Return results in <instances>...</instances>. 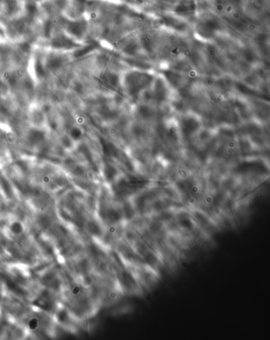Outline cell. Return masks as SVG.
Listing matches in <instances>:
<instances>
[{
	"instance_id": "6da1fadb",
	"label": "cell",
	"mask_w": 270,
	"mask_h": 340,
	"mask_svg": "<svg viewBox=\"0 0 270 340\" xmlns=\"http://www.w3.org/2000/svg\"><path fill=\"white\" fill-rule=\"evenodd\" d=\"M199 126V121L196 118L188 117V118H185L181 120V131L186 136H189V135H191V134L193 133L195 131L197 130Z\"/></svg>"
},
{
	"instance_id": "7a4b0ae2",
	"label": "cell",
	"mask_w": 270,
	"mask_h": 340,
	"mask_svg": "<svg viewBox=\"0 0 270 340\" xmlns=\"http://www.w3.org/2000/svg\"><path fill=\"white\" fill-rule=\"evenodd\" d=\"M120 278V282H121V286L124 288V290H128V291H133L135 289L137 288V282L136 279L129 272L126 271L125 270H121Z\"/></svg>"
},
{
	"instance_id": "3957f363",
	"label": "cell",
	"mask_w": 270,
	"mask_h": 340,
	"mask_svg": "<svg viewBox=\"0 0 270 340\" xmlns=\"http://www.w3.org/2000/svg\"><path fill=\"white\" fill-rule=\"evenodd\" d=\"M45 137V133L39 129H31L27 135V140L29 144L33 145L41 143Z\"/></svg>"
},
{
	"instance_id": "277c9868",
	"label": "cell",
	"mask_w": 270,
	"mask_h": 340,
	"mask_svg": "<svg viewBox=\"0 0 270 340\" xmlns=\"http://www.w3.org/2000/svg\"><path fill=\"white\" fill-rule=\"evenodd\" d=\"M52 45L55 48H71L74 46V44L72 41L69 40L68 38L64 37H60L53 39L52 41Z\"/></svg>"
},
{
	"instance_id": "5b68a950",
	"label": "cell",
	"mask_w": 270,
	"mask_h": 340,
	"mask_svg": "<svg viewBox=\"0 0 270 340\" xmlns=\"http://www.w3.org/2000/svg\"><path fill=\"white\" fill-rule=\"evenodd\" d=\"M102 146L104 153L106 156H116L117 155L118 151L116 149V146L114 144H112V143H110V142H108L105 140H102Z\"/></svg>"
},
{
	"instance_id": "8992f818",
	"label": "cell",
	"mask_w": 270,
	"mask_h": 340,
	"mask_svg": "<svg viewBox=\"0 0 270 340\" xmlns=\"http://www.w3.org/2000/svg\"><path fill=\"white\" fill-rule=\"evenodd\" d=\"M178 224L180 225L181 228L183 230H186L191 232L194 228V224L192 220L187 216H181L178 218Z\"/></svg>"
},
{
	"instance_id": "52a82bcc",
	"label": "cell",
	"mask_w": 270,
	"mask_h": 340,
	"mask_svg": "<svg viewBox=\"0 0 270 340\" xmlns=\"http://www.w3.org/2000/svg\"><path fill=\"white\" fill-rule=\"evenodd\" d=\"M154 98L158 102H162L164 100L166 99V97H167V91H166L165 87H163L160 83L159 85L155 87V90H154Z\"/></svg>"
},
{
	"instance_id": "ba28073f",
	"label": "cell",
	"mask_w": 270,
	"mask_h": 340,
	"mask_svg": "<svg viewBox=\"0 0 270 340\" xmlns=\"http://www.w3.org/2000/svg\"><path fill=\"white\" fill-rule=\"evenodd\" d=\"M84 29V25L82 23L80 22H74V23H71L68 26L69 31L73 34L76 36H80L82 33Z\"/></svg>"
},
{
	"instance_id": "9c48e42d",
	"label": "cell",
	"mask_w": 270,
	"mask_h": 340,
	"mask_svg": "<svg viewBox=\"0 0 270 340\" xmlns=\"http://www.w3.org/2000/svg\"><path fill=\"white\" fill-rule=\"evenodd\" d=\"M62 63H63V60L60 57L58 56H53L51 58H49L47 62V66L49 69H52V70H55V69H57L62 65Z\"/></svg>"
},
{
	"instance_id": "30bf717a",
	"label": "cell",
	"mask_w": 270,
	"mask_h": 340,
	"mask_svg": "<svg viewBox=\"0 0 270 340\" xmlns=\"http://www.w3.org/2000/svg\"><path fill=\"white\" fill-rule=\"evenodd\" d=\"M138 113L143 118H149L153 115L152 109L147 105H141L138 108Z\"/></svg>"
},
{
	"instance_id": "8fae6325",
	"label": "cell",
	"mask_w": 270,
	"mask_h": 340,
	"mask_svg": "<svg viewBox=\"0 0 270 340\" xmlns=\"http://www.w3.org/2000/svg\"><path fill=\"white\" fill-rule=\"evenodd\" d=\"M117 174V170L112 165H106L105 167V176L108 181H112Z\"/></svg>"
},
{
	"instance_id": "7c38bea8",
	"label": "cell",
	"mask_w": 270,
	"mask_h": 340,
	"mask_svg": "<svg viewBox=\"0 0 270 340\" xmlns=\"http://www.w3.org/2000/svg\"><path fill=\"white\" fill-rule=\"evenodd\" d=\"M123 213L124 217L126 218L127 220L132 219L135 215V211L134 209L133 208V206L131 205L130 203L126 202L123 206Z\"/></svg>"
},
{
	"instance_id": "4fadbf2b",
	"label": "cell",
	"mask_w": 270,
	"mask_h": 340,
	"mask_svg": "<svg viewBox=\"0 0 270 340\" xmlns=\"http://www.w3.org/2000/svg\"><path fill=\"white\" fill-rule=\"evenodd\" d=\"M35 71H36V74L39 77H43L44 75V74H45L44 69L40 60H37L36 62V63H35Z\"/></svg>"
},
{
	"instance_id": "5bb4252c",
	"label": "cell",
	"mask_w": 270,
	"mask_h": 340,
	"mask_svg": "<svg viewBox=\"0 0 270 340\" xmlns=\"http://www.w3.org/2000/svg\"><path fill=\"white\" fill-rule=\"evenodd\" d=\"M82 135V132L81 129H78V128H73V129H71V132H70L71 138H72L73 140L80 139Z\"/></svg>"
},
{
	"instance_id": "9a60e30c",
	"label": "cell",
	"mask_w": 270,
	"mask_h": 340,
	"mask_svg": "<svg viewBox=\"0 0 270 340\" xmlns=\"http://www.w3.org/2000/svg\"><path fill=\"white\" fill-rule=\"evenodd\" d=\"M92 49V46L91 45H89V46H87V47L84 48L83 49H81V50H78V52H76L75 53V56H82V55L86 54V53H88L91 49Z\"/></svg>"
},
{
	"instance_id": "2e32d148",
	"label": "cell",
	"mask_w": 270,
	"mask_h": 340,
	"mask_svg": "<svg viewBox=\"0 0 270 340\" xmlns=\"http://www.w3.org/2000/svg\"><path fill=\"white\" fill-rule=\"evenodd\" d=\"M27 11L28 12H29V15H33V14H35V12H36V6H35L34 4L33 3H29L27 5Z\"/></svg>"
},
{
	"instance_id": "e0dca14e",
	"label": "cell",
	"mask_w": 270,
	"mask_h": 340,
	"mask_svg": "<svg viewBox=\"0 0 270 340\" xmlns=\"http://www.w3.org/2000/svg\"><path fill=\"white\" fill-rule=\"evenodd\" d=\"M62 141H63V144H64V145L65 147H70L71 144V139H70V137H68V136H64L63 137V140H62Z\"/></svg>"
},
{
	"instance_id": "ac0fdd59",
	"label": "cell",
	"mask_w": 270,
	"mask_h": 340,
	"mask_svg": "<svg viewBox=\"0 0 270 340\" xmlns=\"http://www.w3.org/2000/svg\"><path fill=\"white\" fill-rule=\"evenodd\" d=\"M52 29V24L51 22H48L45 25V34L47 35V37L49 36V33L51 31Z\"/></svg>"
}]
</instances>
